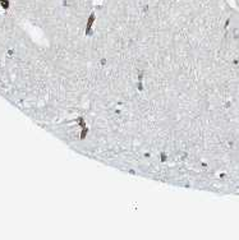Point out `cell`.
<instances>
[{
	"instance_id": "1",
	"label": "cell",
	"mask_w": 239,
	"mask_h": 240,
	"mask_svg": "<svg viewBox=\"0 0 239 240\" xmlns=\"http://www.w3.org/2000/svg\"><path fill=\"white\" fill-rule=\"evenodd\" d=\"M0 4H2L3 8H5V9L9 6V2H8V0H0Z\"/></svg>"
}]
</instances>
